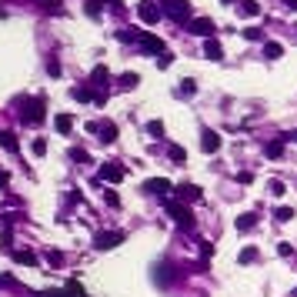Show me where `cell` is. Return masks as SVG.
<instances>
[{
    "label": "cell",
    "instance_id": "cell-12",
    "mask_svg": "<svg viewBox=\"0 0 297 297\" xmlns=\"http://www.w3.org/2000/svg\"><path fill=\"white\" fill-rule=\"evenodd\" d=\"M54 131L60 134V137H67V134L74 131V114H57L54 117Z\"/></svg>",
    "mask_w": 297,
    "mask_h": 297
},
{
    "label": "cell",
    "instance_id": "cell-35",
    "mask_svg": "<svg viewBox=\"0 0 297 297\" xmlns=\"http://www.w3.org/2000/svg\"><path fill=\"white\" fill-rule=\"evenodd\" d=\"M47 74H54V77H57V74H60V60L50 57V60H47Z\"/></svg>",
    "mask_w": 297,
    "mask_h": 297
},
{
    "label": "cell",
    "instance_id": "cell-30",
    "mask_svg": "<svg viewBox=\"0 0 297 297\" xmlns=\"http://www.w3.org/2000/svg\"><path fill=\"white\" fill-rule=\"evenodd\" d=\"M30 150H33L37 157H44V154H47V141H44V137H37V141L30 144Z\"/></svg>",
    "mask_w": 297,
    "mask_h": 297
},
{
    "label": "cell",
    "instance_id": "cell-10",
    "mask_svg": "<svg viewBox=\"0 0 297 297\" xmlns=\"http://www.w3.org/2000/svg\"><path fill=\"white\" fill-rule=\"evenodd\" d=\"M144 190H147V194H154V197H167V194H170V180L154 177V180H147V184H144Z\"/></svg>",
    "mask_w": 297,
    "mask_h": 297
},
{
    "label": "cell",
    "instance_id": "cell-44",
    "mask_svg": "<svg viewBox=\"0 0 297 297\" xmlns=\"http://www.w3.org/2000/svg\"><path fill=\"white\" fill-rule=\"evenodd\" d=\"M294 141H297V134H294Z\"/></svg>",
    "mask_w": 297,
    "mask_h": 297
},
{
    "label": "cell",
    "instance_id": "cell-43",
    "mask_svg": "<svg viewBox=\"0 0 297 297\" xmlns=\"http://www.w3.org/2000/svg\"><path fill=\"white\" fill-rule=\"evenodd\" d=\"M291 297H297V287H294V291H291Z\"/></svg>",
    "mask_w": 297,
    "mask_h": 297
},
{
    "label": "cell",
    "instance_id": "cell-29",
    "mask_svg": "<svg viewBox=\"0 0 297 297\" xmlns=\"http://www.w3.org/2000/svg\"><path fill=\"white\" fill-rule=\"evenodd\" d=\"M180 94H184V97L197 94V80H180Z\"/></svg>",
    "mask_w": 297,
    "mask_h": 297
},
{
    "label": "cell",
    "instance_id": "cell-5",
    "mask_svg": "<svg viewBox=\"0 0 297 297\" xmlns=\"http://www.w3.org/2000/svg\"><path fill=\"white\" fill-rule=\"evenodd\" d=\"M187 30L190 33H197V37H214V33H217V23L210 20V17H194V20H187Z\"/></svg>",
    "mask_w": 297,
    "mask_h": 297
},
{
    "label": "cell",
    "instance_id": "cell-19",
    "mask_svg": "<svg viewBox=\"0 0 297 297\" xmlns=\"http://www.w3.org/2000/svg\"><path fill=\"white\" fill-rule=\"evenodd\" d=\"M264 57L267 60H277V57H284V47L277 44V40H264Z\"/></svg>",
    "mask_w": 297,
    "mask_h": 297
},
{
    "label": "cell",
    "instance_id": "cell-2",
    "mask_svg": "<svg viewBox=\"0 0 297 297\" xmlns=\"http://www.w3.org/2000/svg\"><path fill=\"white\" fill-rule=\"evenodd\" d=\"M164 13L167 17H174V20H194V7H190V0H164Z\"/></svg>",
    "mask_w": 297,
    "mask_h": 297
},
{
    "label": "cell",
    "instance_id": "cell-21",
    "mask_svg": "<svg viewBox=\"0 0 297 297\" xmlns=\"http://www.w3.org/2000/svg\"><path fill=\"white\" fill-rule=\"evenodd\" d=\"M167 157H170L174 164H184V160H187V150H184L180 144H170V147H167Z\"/></svg>",
    "mask_w": 297,
    "mask_h": 297
},
{
    "label": "cell",
    "instance_id": "cell-25",
    "mask_svg": "<svg viewBox=\"0 0 297 297\" xmlns=\"http://www.w3.org/2000/svg\"><path fill=\"white\" fill-rule=\"evenodd\" d=\"M257 257H261V251H257V247H244V251H241V257H237V261H241V264H254Z\"/></svg>",
    "mask_w": 297,
    "mask_h": 297
},
{
    "label": "cell",
    "instance_id": "cell-26",
    "mask_svg": "<svg viewBox=\"0 0 297 297\" xmlns=\"http://www.w3.org/2000/svg\"><path fill=\"white\" fill-rule=\"evenodd\" d=\"M137 84H141V74H121V87H137Z\"/></svg>",
    "mask_w": 297,
    "mask_h": 297
},
{
    "label": "cell",
    "instance_id": "cell-16",
    "mask_svg": "<svg viewBox=\"0 0 297 297\" xmlns=\"http://www.w3.org/2000/svg\"><path fill=\"white\" fill-rule=\"evenodd\" d=\"M204 57H210V60H224V47H220L217 40L210 37L207 44H204Z\"/></svg>",
    "mask_w": 297,
    "mask_h": 297
},
{
    "label": "cell",
    "instance_id": "cell-33",
    "mask_svg": "<svg viewBox=\"0 0 297 297\" xmlns=\"http://www.w3.org/2000/svg\"><path fill=\"white\" fill-rule=\"evenodd\" d=\"M244 37H247V40H264V33L257 30V27H247V30H244Z\"/></svg>",
    "mask_w": 297,
    "mask_h": 297
},
{
    "label": "cell",
    "instance_id": "cell-34",
    "mask_svg": "<svg viewBox=\"0 0 297 297\" xmlns=\"http://www.w3.org/2000/svg\"><path fill=\"white\" fill-rule=\"evenodd\" d=\"M70 157H74V160H80V164H87V160H90L87 150H80V147H74V150H70Z\"/></svg>",
    "mask_w": 297,
    "mask_h": 297
},
{
    "label": "cell",
    "instance_id": "cell-42",
    "mask_svg": "<svg viewBox=\"0 0 297 297\" xmlns=\"http://www.w3.org/2000/svg\"><path fill=\"white\" fill-rule=\"evenodd\" d=\"M44 7H60V0H44Z\"/></svg>",
    "mask_w": 297,
    "mask_h": 297
},
{
    "label": "cell",
    "instance_id": "cell-36",
    "mask_svg": "<svg viewBox=\"0 0 297 297\" xmlns=\"http://www.w3.org/2000/svg\"><path fill=\"white\" fill-rule=\"evenodd\" d=\"M277 254H281V257H294V247H291V244H281Z\"/></svg>",
    "mask_w": 297,
    "mask_h": 297
},
{
    "label": "cell",
    "instance_id": "cell-41",
    "mask_svg": "<svg viewBox=\"0 0 297 297\" xmlns=\"http://www.w3.org/2000/svg\"><path fill=\"white\" fill-rule=\"evenodd\" d=\"M13 284V277H0V287H10Z\"/></svg>",
    "mask_w": 297,
    "mask_h": 297
},
{
    "label": "cell",
    "instance_id": "cell-3",
    "mask_svg": "<svg viewBox=\"0 0 297 297\" xmlns=\"http://www.w3.org/2000/svg\"><path fill=\"white\" fill-rule=\"evenodd\" d=\"M167 210H170V217L174 224H180L184 231H194V214H190L187 204H177V200H167Z\"/></svg>",
    "mask_w": 297,
    "mask_h": 297
},
{
    "label": "cell",
    "instance_id": "cell-22",
    "mask_svg": "<svg viewBox=\"0 0 297 297\" xmlns=\"http://www.w3.org/2000/svg\"><path fill=\"white\" fill-rule=\"evenodd\" d=\"M90 80H94V87H104L110 80V70L107 67H94V74H90Z\"/></svg>",
    "mask_w": 297,
    "mask_h": 297
},
{
    "label": "cell",
    "instance_id": "cell-15",
    "mask_svg": "<svg viewBox=\"0 0 297 297\" xmlns=\"http://www.w3.org/2000/svg\"><path fill=\"white\" fill-rule=\"evenodd\" d=\"M177 197L180 200H200V187L197 184H180V187H177Z\"/></svg>",
    "mask_w": 297,
    "mask_h": 297
},
{
    "label": "cell",
    "instance_id": "cell-24",
    "mask_svg": "<svg viewBox=\"0 0 297 297\" xmlns=\"http://www.w3.org/2000/svg\"><path fill=\"white\" fill-rule=\"evenodd\" d=\"M70 97H74V100H97V94H94L90 87H74V90H70Z\"/></svg>",
    "mask_w": 297,
    "mask_h": 297
},
{
    "label": "cell",
    "instance_id": "cell-11",
    "mask_svg": "<svg viewBox=\"0 0 297 297\" xmlns=\"http://www.w3.org/2000/svg\"><path fill=\"white\" fill-rule=\"evenodd\" d=\"M37 297H87V294H84V287H80V284L70 281L64 291H44V294H37Z\"/></svg>",
    "mask_w": 297,
    "mask_h": 297
},
{
    "label": "cell",
    "instance_id": "cell-4",
    "mask_svg": "<svg viewBox=\"0 0 297 297\" xmlns=\"http://www.w3.org/2000/svg\"><path fill=\"white\" fill-rule=\"evenodd\" d=\"M124 237H127L124 231H100L97 237H94V247H97V251H114L117 244H124Z\"/></svg>",
    "mask_w": 297,
    "mask_h": 297
},
{
    "label": "cell",
    "instance_id": "cell-31",
    "mask_svg": "<svg viewBox=\"0 0 297 297\" xmlns=\"http://www.w3.org/2000/svg\"><path fill=\"white\" fill-rule=\"evenodd\" d=\"M104 200H107V207H121V197H117V190H104Z\"/></svg>",
    "mask_w": 297,
    "mask_h": 297
},
{
    "label": "cell",
    "instance_id": "cell-13",
    "mask_svg": "<svg viewBox=\"0 0 297 297\" xmlns=\"http://www.w3.org/2000/svg\"><path fill=\"white\" fill-rule=\"evenodd\" d=\"M97 134H100V141H104V144H114V141H117V124H114V121H104V124L97 127Z\"/></svg>",
    "mask_w": 297,
    "mask_h": 297
},
{
    "label": "cell",
    "instance_id": "cell-23",
    "mask_svg": "<svg viewBox=\"0 0 297 297\" xmlns=\"http://www.w3.org/2000/svg\"><path fill=\"white\" fill-rule=\"evenodd\" d=\"M284 141H287V137H281V141H271V144L264 147V154H267V157H274V160H277V157L284 154Z\"/></svg>",
    "mask_w": 297,
    "mask_h": 297
},
{
    "label": "cell",
    "instance_id": "cell-18",
    "mask_svg": "<svg viewBox=\"0 0 297 297\" xmlns=\"http://www.w3.org/2000/svg\"><path fill=\"white\" fill-rule=\"evenodd\" d=\"M0 147H7L10 154H17V150H20V144H17V137H13L10 131H0Z\"/></svg>",
    "mask_w": 297,
    "mask_h": 297
},
{
    "label": "cell",
    "instance_id": "cell-14",
    "mask_svg": "<svg viewBox=\"0 0 297 297\" xmlns=\"http://www.w3.org/2000/svg\"><path fill=\"white\" fill-rule=\"evenodd\" d=\"M237 13H241V17H257V13H261V3H257V0H237Z\"/></svg>",
    "mask_w": 297,
    "mask_h": 297
},
{
    "label": "cell",
    "instance_id": "cell-9",
    "mask_svg": "<svg viewBox=\"0 0 297 297\" xmlns=\"http://www.w3.org/2000/svg\"><path fill=\"white\" fill-rule=\"evenodd\" d=\"M137 44H141L147 54H164V40H160V37H154V33H147V30H141Z\"/></svg>",
    "mask_w": 297,
    "mask_h": 297
},
{
    "label": "cell",
    "instance_id": "cell-1",
    "mask_svg": "<svg viewBox=\"0 0 297 297\" xmlns=\"http://www.w3.org/2000/svg\"><path fill=\"white\" fill-rule=\"evenodd\" d=\"M47 121V100L37 94V97H27L20 104V124H27V127H37V124Z\"/></svg>",
    "mask_w": 297,
    "mask_h": 297
},
{
    "label": "cell",
    "instance_id": "cell-27",
    "mask_svg": "<svg viewBox=\"0 0 297 297\" xmlns=\"http://www.w3.org/2000/svg\"><path fill=\"white\" fill-rule=\"evenodd\" d=\"M147 134H150V137H164V124L160 121H147Z\"/></svg>",
    "mask_w": 297,
    "mask_h": 297
},
{
    "label": "cell",
    "instance_id": "cell-37",
    "mask_svg": "<svg viewBox=\"0 0 297 297\" xmlns=\"http://www.w3.org/2000/svg\"><path fill=\"white\" fill-rule=\"evenodd\" d=\"M87 13H90V17H97V13H100V3H97V0H87Z\"/></svg>",
    "mask_w": 297,
    "mask_h": 297
},
{
    "label": "cell",
    "instance_id": "cell-39",
    "mask_svg": "<svg viewBox=\"0 0 297 297\" xmlns=\"http://www.w3.org/2000/svg\"><path fill=\"white\" fill-rule=\"evenodd\" d=\"M7 184H10V174H7V170H0V187H7Z\"/></svg>",
    "mask_w": 297,
    "mask_h": 297
},
{
    "label": "cell",
    "instance_id": "cell-8",
    "mask_svg": "<svg viewBox=\"0 0 297 297\" xmlns=\"http://www.w3.org/2000/svg\"><path fill=\"white\" fill-rule=\"evenodd\" d=\"M137 13H141L144 23H157L160 20V7H157L154 0H141V3H137Z\"/></svg>",
    "mask_w": 297,
    "mask_h": 297
},
{
    "label": "cell",
    "instance_id": "cell-17",
    "mask_svg": "<svg viewBox=\"0 0 297 297\" xmlns=\"http://www.w3.org/2000/svg\"><path fill=\"white\" fill-rule=\"evenodd\" d=\"M254 227H257V214H241V217H237V231L241 234L254 231Z\"/></svg>",
    "mask_w": 297,
    "mask_h": 297
},
{
    "label": "cell",
    "instance_id": "cell-32",
    "mask_svg": "<svg viewBox=\"0 0 297 297\" xmlns=\"http://www.w3.org/2000/svg\"><path fill=\"white\" fill-rule=\"evenodd\" d=\"M267 187H271V194H274V197H281V194H284V180H271V184H267Z\"/></svg>",
    "mask_w": 297,
    "mask_h": 297
},
{
    "label": "cell",
    "instance_id": "cell-38",
    "mask_svg": "<svg viewBox=\"0 0 297 297\" xmlns=\"http://www.w3.org/2000/svg\"><path fill=\"white\" fill-rule=\"evenodd\" d=\"M170 60H174V57H170V54H167V50H164V54L157 57V67H170Z\"/></svg>",
    "mask_w": 297,
    "mask_h": 297
},
{
    "label": "cell",
    "instance_id": "cell-7",
    "mask_svg": "<svg viewBox=\"0 0 297 297\" xmlns=\"http://www.w3.org/2000/svg\"><path fill=\"white\" fill-rule=\"evenodd\" d=\"M220 134L217 131H210V127H204V131H200V150H204V154H217L220 150Z\"/></svg>",
    "mask_w": 297,
    "mask_h": 297
},
{
    "label": "cell",
    "instance_id": "cell-6",
    "mask_svg": "<svg viewBox=\"0 0 297 297\" xmlns=\"http://www.w3.org/2000/svg\"><path fill=\"white\" fill-rule=\"evenodd\" d=\"M124 174H127V170H124V167L117 164V160H107V164H104V167L97 170V177H100V180H107V184H121Z\"/></svg>",
    "mask_w": 297,
    "mask_h": 297
},
{
    "label": "cell",
    "instance_id": "cell-40",
    "mask_svg": "<svg viewBox=\"0 0 297 297\" xmlns=\"http://www.w3.org/2000/svg\"><path fill=\"white\" fill-rule=\"evenodd\" d=\"M281 3H284L287 10H294V13H297V0H281Z\"/></svg>",
    "mask_w": 297,
    "mask_h": 297
},
{
    "label": "cell",
    "instance_id": "cell-28",
    "mask_svg": "<svg viewBox=\"0 0 297 297\" xmlns=\"http://www.w3.org/2000/svg\"><path fill=\"white\" fill-rule=\"evenodd\" d=\"M291 217H294V210H291V207H277L274 210V220H281V224H287Z\"/></svg>",
    "mask_w": 297,
    "mask_h": 297
},
{
    "label": "cell",
    "instance_id": "cell-20",
    "mask_svg": "<svg viewBox=\"0 0 297 297\" xmlns=\"http://www.w3.org/2000/svg\"><path fill=\"white\" fill-rule=\"evenodd\" d=\"M13 261H17V264H27V267H37V254L33 251H13Z\"/></svg>",
    "mask_w": 297,
    "mask_h": 297
}]
</instances>
